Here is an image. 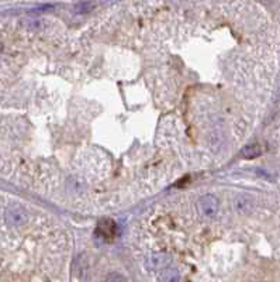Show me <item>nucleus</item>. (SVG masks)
Segmentation results:
<instances>
[{"label": "nucleus", "instance_id": "obj_1", "mask_svg": "<svg viewBox=\"0 0 280 282\" xmlns=\"http://www.w3.org/2000/svg\"><path fill=\"white\" fill-rule=\"evenodd\" d=\"M197 208L198 213L203 217L211 219V217H215L220 212V200L217 199L214 195L207 193V195H203L198 198Z\"/></svg>", "mask_w": 280, "mask_h": 282}, {"label": "nucleus", "instance_id": "obj_2", "mask_svg": "<svg viewBox=\"0 0 280 282\" xmlns=\"http://www.w3.org/2000/svg\"><path fill=\"white\" fill-rule=\"evenodd\" d=\"M6 223L10 227H23L28 222V215L24 209L21 208H11L6 212Z\"/></svg>", "mask_w": 280, "mask_h": 282}, {"label": "nucleus", "instance_id": "obj_4", "mask_svg": "<svg viewBox=\"0 0 280 282\" xmlns=\"http://www.w3.org/2000/svg\"><path fill=\"white\" fill-rule=\"evenodd\" d=\"M106 282H128V280L123 277L121 274H117V273H111V274L107 275L106 278Z\"/></svg>", "mask_w": 280, "mask_h": 282}, {"label": "nucleus", "instance_id": "obj_3", "mask_svg": "<svg viewBox=\"0 0 280 282\" xmlns=\"http://www.w3.org/2000/svg\"><path fill=\"white\" fill-rule=\"evenodd\" d=\"M261 154V148H259V145H248V147H245L244 148V151H242V155L245 158H255L258 157Z\"/></svg>", "mask_w": 280, "mask_h": 282}]
</instances>
